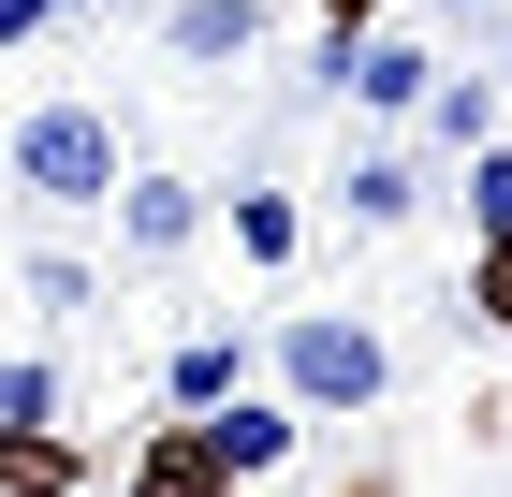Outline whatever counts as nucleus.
<instances>
[{"label": "nucleus", "instance_id": "obj_1", "mask_svg": "<svg viewBox=\"0 0 512 497\" xmlns=\"http://www.w3.org/2000/svg\"><path fill=\"white\" fill-rule=\"evenodd\" d=\"M0 191L44 205V220H88V205L132 191V147H118V103H30L0 132Z\"/></svg>", "mask_w": 512, "mask_h": 497}, {"label": "nucleus", "instance_id": "obj_2", "mask_svg": "<svg viewBox=\"0 0 512 497\" xmlns=\"http://www.w3.org/2000/svg\"><path fill=\"white\" fill-rule=\"evenodd\" d=\"M381 381H395L381 322H352V307H293V322H278V395H293L308 424H352V410H381Z\"/></svg>", "mask_w": 512, "mask_h": 497}, {"label": "nucleus", "instance_id": "obj_3", "mask_svg": "<svg viewBox=\"0 0 512 497\" xmlns=\"http://www.w3.org/2000/svg\"><path fill=\"white\" fill-rule=\"evenodd\" d=\"M118 497H249V483L220 468V439H205L191 410H161L147 439H132V483H118Z\"/></svg>", "mask_w": 512, "mask_h": 497}, {"label": "nucleus", "instance_id": "obj_4", "mask_svg": "<svg viewBox=\"0 0 512 497\" xmlns=\"http://www.w3.org/2000/svg\"><path fill=\"white\" fill-rule=\"evenodd\" d=\"M103 220H118V264H176V249L205 234V191H191V176H132Z\"/></svg>", "mask_w": 512, "mask_h": 497}, {"label": "nucleus", "instance_id": "obj_5", "mask_svg": "<svg viewBox=\"0 0 512 497\" xmlns=\"http://www.w3.org/2000/svg\"><path fill=\"white\" fill-rule=\"evenodd\" d=\"M205 439H220V468H235V483H278V468H293V439H308V410H293V395H235V410H205Z\"/></svg>", "mask_w": 512, "mask_h": 497}, {"label": "nucleus", "instance_id": "obj_6", "mask_svg": "<svg viewBox=\"0 0 512 497\" xmlns=\"http://www.w3.org/2000/svg\"><path fill=\"white\" fill-rule=\"evenodd\" d=\"M322 74L352 88L366 117H425V88H439V59H425V44H395V30H366L352 59H322Z\"/></svg>", "mask_w": 512, "mask_h": 497}, {"label": "nucleus", "instance_id": "obj_7", "mask_svg": "<svg viewBox=\"0 0 512 497\" xmlns=\"http://www.w3.org/2000/svg\"><path fill=\"white\" fill-rule=\"evenodd\" d=\"M249 44H264V0H176V15H161V59H176V74H220Z\"/></svg>", "mask_w": 512, "mask_h": 497}, {"label": "nucleus", "instance_id": "obj_8", "mask_svg": "<svg viewBox=\"0 0 512 497\" xmlns=\"http://www.w3.org/2000/svg\"><path fill=\"white\" fill-rule=\"evenodd\" d=\"M235 395H249V351L235 337H220V322H205V337H176V366H161V410H235Z\"/></svg>", "mask_w": 512, "mask_h": 497}, {"label": "nucleus", "instance_id": "obj_9", "mask_svg": "<svg viewBox=\"0 0 512 497\" xmlns=\"http://www.w3.org/2000/svg\"><path fill=\"white\" fill-rule=\"evenodd\" d=\"M337 205H352L366 234H395L410 205H425V161H410V147H352V161H337Z\"/></svg>", "mask_w": 512, "mask_h": 497}, {"label": "nucleus", "instance_id": "obj_10", "mask_svg": "<svg viewBox=\"0 0 512 497\" xmlns=\"http://www.w3.org/2000/svg\"><path fill=\"white\" fill-rule=\"evenodd\" d=\"M88 483V454L59 439V424H30V439H0V497H74Z\"/></svg>", "mask_w": 512, "mask_h": 497}, {"label": "nucleus", "instance_id": "obj_11", "mask_svg": "<svg viewBox=\"0 0 512 497\" xmlns=\"http://www.w3.org/2000/svg\"><path fill=\"white\" fill-rule=\"evenodd\" d=\"M425 132L483 161V147H498V74H439V88H425Z\"/></svg>", "mask_w": 512, "mask_h": 497}, {"label": "nucleus", "instance_id": "obj_12", "mask_svg": "<svg viewBox=\"0 0 512 497\" xmlns=\"http://www.w3.org/2000/svg\"><path fill=\"white\" fill-rule=\"evenodd\" d=\"M59 366H44V351H0V439H30V424H59Z\"/></svg>", "mask_w": 512, "mask_h": 497}, {"label": "nucleus", "instance_id": "obj_13", "mask_svg": "<svg viewBox=\"0 0 512 497\" xmlns=\"http://www.w3.org/2000/svg\"><path fill=\"white\" fill-rule=\"evenodd\" d=\"M293 234H308V220H293V191L235 176V249H249V264H293Z\"/></svg>", "mask_w": 512, "mask_h": 497}, {"label": "nucleus", "instance_id": "obj_14", "mask_svg": "<svg viewBox=\"0 0 512 497\" xmlns=\"http://www.w3.org/2000/svg\"><path fill=\"white\" fill-rule=\"evenodd\" d=\"M469 322H483V337H512V234H483V249H469Z\"/></svg>", "mask_w": 512, "mask_h": 497}, {"label": "nucleus", "instance_id": "obj_15", "mask_svg": "<svg viewBox=\"0 0 512 497\" xmlns=\"http://www.w3.org/2000/svg\"><path fill=\"white\" fill-rule=\"evenodd\" d=\"M483 234H512V147L469 161V249H483Z\"/></svg>", "mask_w": 512, "mask_h": 497}, {"label": "nucleus", "instance_id": "obj_16", "mask_svg": "<svg viewBox=\"0 0 512 497\" xmlns=\"http://www.w3.org/2000/svg\"><path fill=\"white\" fill-rule=\"evenodd\" d=\"M308 15H322V44H337V59H352V44L381 30V0H308Z\"/></svg>", "mask_w": 512, "mask_h": 497}, {"label": "nucleus", "instance_id": "obj_17", "mask_svg": "<svg viewBox=\"0 0 512 497\" xmlns=\"http://www.w3.org/2000/svg\"><path fill=\"white\" fill-rule=\"evenodd\" d=\"M44 15H59V0H0V44H30V30H44Z\"/></svg>", "mask_w": 512, "mask_h": 497}, {"label": "nucleus", "instance_id": "obj_18", "mask_svg": "<svg viewBox=\"0 0 512 497\" xmlns=\"http://www.w3.org/2000/svg\"><path fill=\"white\" fill-rule=\"evenodd\" d=\"M337 497H395V468H352V483H337Z\"/></svg>", "mask_w": 512, "mask_h": 497}, {"label": "nucleus", "instance_id": "obj_19", "mask_svg": "<svg viewBox=\"0 0 512 497\" xmlns=\"http://www.w3.org/2000/svg\"><path fill=\"white\" fill-rule=\"evenodd\" d=\"M439 15H498V0H439Z\"/></svg>", "mask_w": 512, "mask_h": 497}, {"label": "nucleus", "instance_id": "obj_20", "mask_svg": "<svg viewBox=\"0 0 512 497\" xmlns=\"http://www.w3.org/2000/svg\"><path fill=\"white\" fill-rule=\"evenodd\" d=\"M59 15H103V0H59Z\"/></svg>", "mask_w": 512, "mask_h": 497}]
</instances>
